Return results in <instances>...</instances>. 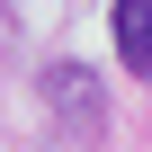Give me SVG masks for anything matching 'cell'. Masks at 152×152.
<instances>
[{
	"label": "cell",
	"mask_w": 152,
	"mask_h": 152,
	"mask_svg": "<svg viewBox=\"0 0 152 152\" xmlns=\"http://www.w3.org/2000/svg\"><path fill=\"white\" fill-rule=\"evenodd\" d=\"M45 107H54L72 134H90V125L107 116V90H99L90 63H45Z\"/></svg>",
	"instance_id": "1"
},
{
	"label": "cell",
	"mask_w": 152,
	"mask_h": 152,
	"mask_svg": "<svg viewBox=\"0 0 152 152\" xmlns=\"http://www.w3.org/2000/svg\"><path fill=\"white\" fill-rule=\"evenodd\" d=\"M107 36H116V63L152 81V0H107Z\"/></svg>",
	"instance_id": "2"
}]
</instances>
